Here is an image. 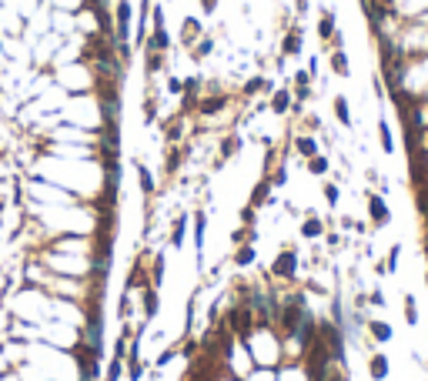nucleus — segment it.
Returning <instances> with one entry per match:
<instances>
[{"label":"nucleus","instance_id":"obj_1","mask_svg":"<svg viewBox=\"0 0 428 381\" xmlns=\"http://www.w3.org/2000/svg\"><path fill=\"white\" fill-rule=\"evenodd\" d=\"M228 331L238 338L241 345H248V341L254 338V331H258V318H254V311H251L248 301H238V305L228 311Z\"/></svg>","mask_w":428,"mask_h":381},{"label":"nucleus","instance_id":"obj_2","mask_svg":"<svg viewBox=\"0 0 428 381\" xmlns=\"http://www.w3.org/2000/svg\"><path fill=\"white\" fill-rule=\"evenodd\" d=\"M365 207H368V221H372L375 231H382L392 224V207H388V201H385L382 191H368V197H365Z\"/></svg>","mask_w":428,"mask_h":381},{"label":"nucleus","instance_id":"obj_3","mask_svg":"<svg viewBox=\"0 0 428 381\" xmlns=\"http://www.w3.org/2000/svg\"><path fill=\"white\" fill-rule=\"evenodd\" d=\"M271 274L281 278V281H295L298 278V251L295 248H281L278 258L271 261Z\"/></svg>","mask_w":428,"mask_h":381},{"label":"nucleus","instance_id":"obj_4","mask_svg":"<svg viewBox=\"0 0 428 381\" xmlns=\"http://www.w3.org/2000/svg\"><path fill=\"white\" fill-rule=\"evenodd\" d=\"M392 7L402 21H418L422 14H428V0H392Z\"/></svg>","mask_w":428,"mask_h":381},{"label":"nucleus","instance_id":"obj_5","mask_svg":"<svg viewBox=\"0 0 428 381\" xmlns=\"http://www.w3.org/2000/svg\"><path fill=\"white\" fill-rule=\"evenodd\" d=\"M388 375H392V361H388V355L372 351V355H368V378L372 381H388Z\"/></svg>","mask_w":428,"mask_h":381},{"label":"nucleus","instance_id":"obj_6","mask_svg":"<svg viewBox=\"0 0 428 381\" xmlns=\"http://www.w3.org/2000/svg\"><path fill=\"white\" fill-rule=\"evenodd\" d=\"M365 328H368V338H372L375 345H388V341L395 338V328L388 325V321H382V318H372V321H365Z\"/></svg>","mask_w":428,"mask_h":381},{"label":"nucleus","instance_id":"obj_7","mask_svg":"<svg viewBox=\"0 0 428 381\" xmlns=\"http://www.w3.org/2000/svg\"><path fill=\"white\" fill-rule=\"evenodd\" d=\"M325 231H328V224H325L318 214H308V218L301 221V238L305 241H321L325 238Z\"/></svg>","mask_w":428,"mask_h":381},{"label":"nucleus","instance_id":"obj_8","mask_svg":"<svg viewBox=\"0 0 428 381\" xmlns=\"http://www.w3.org/2000/svg\"><path fill=\"white\" fill-rule=\"evenodd\" d=\"M402 315H405V325L408 328H418V321H422V311H418V298L412 291L402 294Z\"/></svg>","mask_w":428,"mask_h":381},{"label":"nucleus","instance_id":"obj_9","mask_svg":"<svg viewBox=\"0 0 428 381\" xmlns=\"http://www.w3.org/2000/svg\"><path fill=\"white\" fill-rule=\"evenodd\" d=\"M378 147H382V154H395V134H392V127H388V120L378 118Z\"/></svg>","mask_w":428,"mask_h":381},{"label":"nucleus","instance_id":"obj_10","mask_svg":"<svg viewBox=\"0 0 428 381\" xmlns=\"http://www.w3.org/2000/svg\"><path fill=\"white\" fill-rule=\"evenodd\" d=\"M204 234H208V218L194 214V251H198V261H204Z\"/></svg>","mask_w":428,"mask_h":381},{"label":"nucleus","instance_id":"obj_11","mask_svg":"<svg viewBox=\"0 0 428 381\" xmlns=\"http://www.w3.org/2000/svg\"><path fill=\"white\" fill-rule=\"evenodd\" d=\"M271 191H275V187H271V177H261V181L254 184L251 201H248V204H251V207H261L264 201H271Z\"/></svg>","mask_w":428,"mask_h":381},{"label":"nucleus","instance_id":"obj_12","mask_svg":"<svg viewBox=\"0 0 428 381\" xmlns=\"http://www.w3.org/2000/svg\"><path fill=\"white\" fill-rule=\"evenodd\" d=\"M295 151L301 154L305 161H308V157H315V154H321L318 151V141H315L311 134H298V137H295Z\"/></svg>","mask_w":428,"mask_h":381},{"label":"nucleus","instance_id":"obj_13","mask_svg":"<svg viewBox=\"0 0 428 381\" xmlns=\"http://www.w3.org/2000/svg\"><path fill=\"white\" fill-rule=\"evenodd\" d=\"M331 108H335V118H338V124H341V127H352L355 120H352V108H348V98H345V94H338Z\"/></svg>","mask_w":428,"mask_h":381},{"label":"nucleus","instance_id":"obj_14","mask_svg":"<svg viewBox=\"0 0 428 381\" xmlns=\"http://www.w3.org/2000/svg\"><path fill=\"white\" fill-rule=\"evenodd\" d=\"M331 71H335L338 77H352V64H348V54H345V47L331 51Z\"/></svg>","mask_w":428,"mask_h":381},{"label":"nucleus","instance_id":"obj_15","mask_svg":"<svg viewBox=\"0 0 428 381\" xmlns=\"http://www.w3.org/2000/svg\"><path fill=\"white\" fill-rule=\"evenodd\" d=\"M331 171V161L325 154H315V157H308V174L311 177H325Z\"/></svg>","mask_w":428,"mask_h":381},{"label":"nucleus","instance_id":"obj_16","mask_svg":"<svg viewBox=\"0 0 428 381\" xmlns=\"http://www.w3.org/2000/svg\"><path fill=\"white\" fill-rule=\"evenodd\" d=\"M127 24H131V4L127 0H118V37H127Z\"/></svg>","mask_w":428,"mask_h":381},{"label":"nucleus","instance_id":"obj_17","mask_svg":"<svg viewBox=\"0 0 428 381\" xmlns=\"http://www.w3.org/2000/svg\"><path fill=\"white\" fill-rule=\"evenodd\" d=\"M184 234H187V214H177L174 228H171V248H184Z\"/></svg>","mask_w":428,"mask_h":381},{"label":"nucleus","instance_id":"obj_18","mask_svg":"<svg viewBox=\"0 0 428 381\" xmlns=\"http://www.w3.org/2000/svg\"><path fill=\"white\" fill-rule=\"evenodd\" d=\"M398 264H402V241H395L388 254H385V271L388 274H398Z\"/></svg>","mask_w":428,"mask_h":381},{"label":"nucleus","instance_id":"obj_19","mask_svg":"<svg viewBox=\"0 0 428 381\" xmlns=\"http://www.w3.org/2000/svg\"><path fill=\"white\" fill-rule=\"evenodd\" d=\"M157 315V288H144V321H154Z\"/></svg>","mask_w":428,"mask_h":381},{"label":"nucleus","instance_id":"obj_20","mask_svg":"<svg viewBox=\"0 0 428 381\" xmlns=\"http://www.w3.org/2000/svg\"><path fill=\"white\" fill-rule=\"evenodd\" d=\"M335 31H338V27H335V14L325 11V14H321V21H318V37H321V41H331Z\"/></svg>","mask_w":428,"mask_h":381},{"label":"nucleus","instance_id":"obj_21","mask_svg":"<svg viewBox=\"0 0 428 381\" xmlns=\"http://www.w3.org/2000/svg\"><path fill=\"white\" fill-rule=\"evenodd\" d=\"M254 258H258L254 244H241V248L234 251V264H238V268H248V264H254Z\"/></svg>","mask_w":428,"mask_h":381},{"label":"nucleus","instance_id":"obj_22","mask_svg":"<svg viewBox=\"0 0 428 381\" xmlns=\"http://www.w3.org/2000/svg\"><path fill=\"white\" fill-rule=\"evenodd\" d=\"M288 108H291V90H278L271 98V110L275 114H288Z\"/></svg>","mask_w":428,"mask_h":381},{"label":"nucleus","instance_id":"obj_23","mask_svg":"<svg viewBox=\"0 0 428 381\" xmlns=\"http://www.w3.org/2000/svg\"><path fill=\"white\" fill-rule=\"evenodd\" d=\"M141 378H144L141 358H127V381H141Z\"/></svg>","mask_w":428,"mask_h":381},{"label":"nucleus","instance_id":"obj_24","mask_svg":"<svg viewBox=\"0 0 428 381\" xmlns=\"http://www.w3.org/2000/svg\"><path fill=\"white\" fill-rule=\"evenodd\" d=\"M281 51H285V54H298V51H301V33L298 31H291L285 37V47H281Z\"/></svg>","mask_w":428,"mask_h":381},{"label":"nucleus","instance_id":"obj_25","mask_svg":"<svg viewBox=\"0 0 428 381\" xmlns=\"http://www.w3.org/2000/svg\"><path fill=\"white\" fill-rule=\"evenodd\" d=\"M137 177H141V191H144V194H154V177H151V171L137 164Z\"/></svg>","mask_w":428,"mask_h":381},{"label":"nucleus","instance_id":"obj_26","mask_svg":"<svg viewBox=\"0 0 428 381\" xmlns=\"http://www.w3.org/2000/svg\"><path fill=\"white\" fill-rule=\"evenodd\" d=\"M325 201H328V207H338L341 204V187L338 184H325Z\"/></svg>","mask_w":428,"mask_h":381},{"label":"nucleus","instance_id":"obj_27","mask_svg":"<svg viewBox=\"0 0 428 381\" xmlns=\"http://www.w3.org/2000/svg\"><path fill=\"white\" fill-rule=\"evenodd\" d=\"M194 37H198V21H184V27H181V41L191 44Z\"/></svg>","mask_w":428,"mask_h":381},{"label":"nucleus","instance_id":"obj_28","mask_svg":"<svg viewBox=\"0 0 428 381\" xmlns=\"http://www.w3.org/2000/svg\"><path fill=\"white\" fill-rule=\"evenodd\" d=\"M121 371H124V358H114V361H110L108 378H104V381H118V378H121Z\"/></svg>","mask_w":428,"mask_h":381},{"label":"nucleus","instance_id":"obj_29","mask_svg":"<svg viewBox=\"0 0 428 381\" xmlns=\"http://www.w3.org/2000/svg\"><path fill=\"white\" fill-rule=\"evenodd\" d=\"M288 184V167L281 164V167H275V174H271V187H285Z\"/></svg>","mask_w":428,"mask_h":381},{"label":"nucleus","instance_id":"obj_30","mask_svg":"<svg viewBox=\"0 0 428 381\" xmlns=\"http://www.w3.org/2000/svg\"><path fill=\"white\" fill-rule=\"evenodd\" d=\"M238 137H224V141H221V157H231V154L238 151Z\"/></svg>","mask_w":428,"mask_h":381},{"label":"nucleus","instance_id":"obj_31","mask_svg":"<svg viewBox=\"0 0 428 381\" xmlns=\"http://www.w3.org/2000/svg\"><path fill=\"white\" fill-rule=\"evenodd\" d=\"M368 305H372V308H385V305H388V298H385L382 288H375V291L368 294Z\"/></svg>","mask_w":428,"mask_h":381},{"label":"nucleus","instance_id":"obj_32","mask_svg":"<svg viewBox=\"0 0 428 381\" xmlns=\"http://www.w3.org/2000/svg\"><path fill=\"white\" fill-rule=\"evenodd\" d=\"M118 315L127 321V315H131V291H124L121 294V305H118Z\"/></svg>","mask_w":428,"mask_h":381},{"label":"nucleus","instance_id":"obj_33","mask_svg":"<svg viewBox=\"0 0 428 381\" xmlns=\"http://www.w3.org/2000/svg\"><path fill=\"white\" fill-rule=\"evenodd\" d=\"M254 214H258V207H251V204L241 211V224H244V228H254Z\"/></svg>","mask_w":428,"mask_h":381},{"label":"nucleus","instance_id":"obj_34","mask_svg":"<svg viewBox=\"0 0 428 381\" xmlns=\"http://www.w3.org/2000/svg\"><path fill=\"white\" fill-rule=\"evenodd\" d=\"M174 355H177L174 348H167V351H161V355H157V371L165 368V365H167V361H171V358H174Z\"/></svg>","mask_w":428,"mask_h":381},{"label":"nucleus","instance_id":"obj_35","mask_svg":"<svg viewBox=\"0 0 428 381\" xmlns=\"http://www.w3.org/2000/svg\"><path fill=\"white\" fill-rule=\"evenodd\" d=\"M221 104H224V100H204V104H201V114H214V110H221Z\"/></svg>","mask_w":428,"mask_h":381},{"label":"nucleus","instance_id":"obj_36","mask_svg":"<svg viewBox=\"0 0 428 381\" xmlns=\"http://www.w3.org/2000/svg\"><path fill=\"white\" fill-rule=\"evenodd\" d=\"M261 88H264V80H261V77H254V80H248V88H244V94H258Z\"/></svg>","mask_w":428,"mask_h":381},{"label":"nucleus","instance_id":"obj_37","mask_svg":"<svg viewBox=\"0 0 428 381\" xmlns=\"http://www.w3.org/2000/svg\"><path fill=\"white\" fill-rule=\"evenodd\" d=\"M298 11H301V14L308 11V0H298Z\"/></svg>","mask_w":428,"mask_h":381},{"label":"nucleus","instance_id":"obj_38","mask_svg":"<svg viewBox=\"0 0 428 381\" xmlns=\"http://www.w3.org/2000/svg\"><path fill=\"white\" fill-rule=\"evenodd\" d=\"M425 291H428V268H425Z\"/></svg>","mask_w":428,"mask_h":381}]
</instances>
